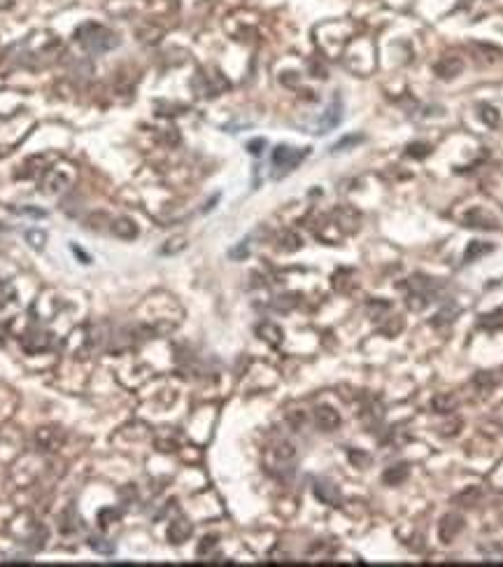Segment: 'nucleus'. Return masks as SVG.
I'll list each match as a JSON object with an SVG mask.
<instances>
[{"mask_svg":"<svg viewBox=\"0 0 503 567\" xmlns=\"http://www.w3.org/2000/svg\"><path fill=\"white\" fill-rule=\"evenodd\" d=\"M75 40H77L86 51H91V54H103V51L114 49L119 45V38L114 36L109 28L96 24V21L79 26L77 31H75Z\"/></svg>","mask_w":503,"mask_h":567,"instance_id":"obj_1","label":"nucleus"},{"mask_svg":"<svg viewBox=\"0 0 503 567\" xmlns=\"http://www.w3.org/2000/svg\"><path fill=\"white\" fill-rule=\"evenodd\" d=\"M308 157V149H294L289 145H277L273 149V166H275V178L287 176L289 171H294L296 166Z\"/></svg>","mask_w":503,"mask_h":567,"instance_id":"obj_2","label":"nucleus"},{"mask_svg":"<svg viewBox=\"0 0 503 567\" xmlns=\"http://www.w3.org/2000/svg\"><path fill=\"white\" fill-rule=\"evenodd\" d=\"M461 530H464V516L454 511L445 514L441 523H438V537H441V542H452Z\"/></svg>","mask_w":503,"mask_h":567,"instance_id":"obj_3","label":"nucleus"},{"mask_svg":"<svg viewBox=\"0 0 503 567\" xmlns=\"http://www.w3.org/2000/svg\"><path fill=\"white\" fill-rule=\"evenodd\" d=\"M315 425L320 427L322 432H333L340 427V413L328 404H322V407L315 409Z\"/></svg>","mask_w":503,"mask_h":567,"instance_id":"obj_4","label":"nucleus"},{"mask_svg":"<svg viewBox=\"0 0 503 567\" xmlns=\"http://www.w3.org/2000/svg\"><path fill=\"white\" fill-rule=\"evenodd\" d=\"M340 119H343V106H340V101L335 98L331 106L326 108V112L322 114L320 124H317V129H320L317 133H328V131L335 129V126L340 124Z\"/></svg>","mask_w":503,"mask_h":567,"instance_id":"obj_5","label":"nucleus"},{"mask_svg":"<svg viewBox=\"0 0 503 567\" xmlns=\"http://www.w3.org/2000/svg\"><path fill=\"white\" fill-rule=\"evenodd\" d=\"M436 75L443 80H450V77H456L461 71H464V61L459 59V56H443L441 61L436 63Z\"/></svg>","mask_w":503,"mask_h":567,"instance_id":"obj_6","label":"nucleus"},{"mask_svg":"<svg viewBox=\"0 0 503 567\" xmlns=\"http://www.w3.org/2000/svg\"><path fill=\"white\" fill-rule=\"evenodd\" d=\"M315 495H317V500H322L324 505H328V507H335L340 502L338 485L331 483V481H324V479L315 483Z\"/></svg>","mask_w":503,"mask_h":567,"instance_id":"obj_7","label":"nucleus"},{"mask_svg":"<svg viewBox=\"0 0 503 567\" xmlns=\"http://www.w3.org/2000/svg\"><path fill=\"white\" fill-rule=\"evenodd\" d=\"M464 224H466V227H473V229H499L496 219L489 217L487 213L480 210V208H476V210L468 213V215L464 217Z\"/></svg>","mask_w":503,"mask_h":567,"instance_id":"obj_8","label":"nucleus"},{"mask_svg":"<svg viewBox=\"0 0 503 567\" xmlns=\"http://www.w3.org/2000/svg\"><path fill=\"white\" fill-rule=\"evenodd\" d=\"M192 523L189 520H184V518H177L175 523H170V528H168V542H172V544H182V542H187L189 537H192Z\"/></svg>","mask_w":503,"mask_h":567,"instance_id":"obj_9","label":"nucleus"},{"mask_svg":"<svg viewBox=\"0 0 503 567\" xmlns=\"http://www.w3.org/2000/svg\"><path fill=\"white\" fill-rule=\"evenodd\" d=\"M408 474H410L408 465H406V462H401V465L389 467V470H387V472L383 474V481H385L387 485H401V483L408 479Z\"/></svg>","mask_w":503,"mask_h":567,"instance_id":"obj_10","label":"nucleus"},{"mask_svg":"<svg viewBox=\"0 0 503 567\" xmlns=\"http://www.w3.org/2000/svg\"><path fill=\"white\" fill-rule=\"evenodd\" d=\"M491 250H494V245H491V243L471 241V243H468V248H466V252H464V259H466V262H476V259H480L482 254H487Z\"/></svg>","mask_w":503,"mask_h":567,"instance_id":"obj_11","label":"nucleus"},{"mask_svg":"<svg viewBox=\"0 0 503 567\" xmlns=\"http://www.w3.org/2000/svg\"><path fill=\"white\" fill-rule=\"evenodd\" d=\"M257 334L263 341H268L270 346H280L282 343V329L277 325H273V322H263V325H259Z\"/></svg>","mask_w":503,"mask_h":567,"instance_id":"obj_12","label":"nucleus"},{"mask_svg":"<svg viewBox=\"0 0 503 567\" xmlns=\"http://www.w3.org/2000/svg\"><path fill=\"white\" fill-rule=\"evenodd\" d=\"M112 231L117 236H121V239H136V234H138V229H136V224H133V219H117V222L112 224Z\"/></svg>","mask_w":503,"mask_h":567,"instance_id":"obj_13","label":"nucleus"},{"mask_svg":"<svg viewBox=\"0 0 503 567\" xmlns=\"http://www.w3.org/2000/svg\"><path fill=\"white\" fill-rule=\"evenodd\" d=\"M433 411H438V413H450L454 407H456V399L450 397V395H436L431 402Z\"/></svg>","mask_w":503,"mask_h":567,"instance_id":"obj_14","label":"nucleus"},{"mask_svg":"<svg viewBox=\"0 0 503 567\" xmlns=\"http://www.w3.org/2000/svg\"><path fill=\"white\" fill-rule=\"evenodd\" d=\"M456 313H459V306H456V304H448V306H445V309L441 311V313L436 315L433 325L441 327V325H445V322H452L454 317H456Z\"/></svg>","mask_w":503,"mask_h":567,"instance_id":"obj_15","label":"nucleus"},{"mask_svg":"<svg viewBox=\"0 0 503 567\" xmlns=\"http://www.w3.org/2000/svg\"><path fill=\"white\" fill-rule=\"evenodd\" d=\"M480 488H476V485H473V488H468V490H464V493H459L454 497V502H459V505H464V507H471V505H476V502L480 500Z\"/></svg>","mask_w":503,"mask_h":567,"instance_id":"obj_16","label":"nucleus"},{"mask_svg":"<svg viewBox=\"0 0 503 567\" xmlns=\"http://www.w3.org/2000/svg\"><path fill=\"white\" fill-rule=\"evenodd\" d=\"M300 245H303V241H300L296 234H289V231H287V234L280 236V248H282V250L294 252V250H298Z\"/></svg>","mask_w":503,"mask_h":567,"instance_id":"obj_17","label":"nucleus"},{"mask_svg":"<svg viewBox=\"0 0 503 567\" xmlns=\"http://www.w3.org/2000/svg\"><path fill=\"white\" fill-rule=\"evenodd\" d=\"M429 152H431L429 143H410V145H408V157L424 159V157H429Z\"/></svg>","mask_w":503,"mask_h":567,"instance_id":"obj_18","label":"nucleus"},{"mask_svg":"<svg viewBox=\"0 0 503 567\" xmlns=\"http://www.w3.org/2000/svg\"><path fill=\"white\" fill-rule=\"evenodd\" d=\"M480 117L487 121L489 126H499V112L491 106H480Z\"/></svg>","mask_w":503,"mask_h":567,"instance_id":"obj_19","label":"nucleus"},{"mask_svg":"<svg viewBox=\"0 0 503 567\" xmlns=\"http://www.w3.org/2000/svg\"><path fill=\"white\" fill-rule=\"evenodd\" d=\"M357 143H363V136H345L343 141H338L331 147V152H343L345 147H352V145H357Z\"/></svg>","mask_w":503,"mask_h":567,"instance_id":"obj_20","label":"nucleus"},{"mask_svg":"<svg viewBox=\"0 0 503 567\" xmlns=\"http://www.w3.org/2000/svg\"><path fill=\"white\" fill-rule=\"evenodd\" d=\"M263 147H266V141H263V138H257V141H250V143H247V149H250V154H257V157L263 152Z\"/></svg>","mask_w":503,"mask_h":567,"instance_id":"obj_21","label":"nucleus"},{"mask_svg":"<svg viewBox=\"0 0 503 567\" xmlns=\"http://www.w3.org/2000/svg\"><path fill=\"white\" fill-rule=\"evenodd\" d=\"M215 542H217V537H205L203 544L198 546V555H203L205 551H210V548L215 546Z\"/></svg>","mask_w":503,"mask_h":567,"instance_id":"obj_22","label":"nucleus"},{"mask_svg":"<svg viewBox=\"0 0 503 567\" xmlns=\"http://www.w3.org/2000/svg\"><path fill=\"white\" fill-rule=\"evenodd\" d=\"M231 257H233V259L235 257H238V259L240 257H247V241H242L240 248H233V250H231Z\"/></svg>","mask_w":503,"mask_h":567,"instance_id":"obj_23","label":"nucleus"}]
</instances>
